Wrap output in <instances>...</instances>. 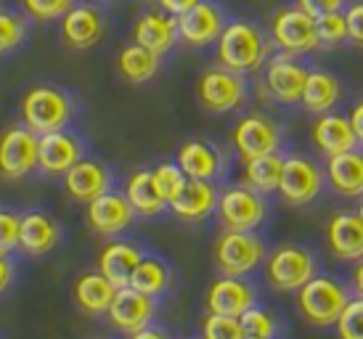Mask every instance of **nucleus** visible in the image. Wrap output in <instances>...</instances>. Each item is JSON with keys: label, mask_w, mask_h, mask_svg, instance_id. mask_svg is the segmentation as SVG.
<instances>
[{"label": "nucleus", "mask_w": 363, "mask_h": 339, "mask_svg": "<svg viewBox=\"0 0 363 339\" xmlns=\"http://www.w3.org/2000/svg\"><path fill=\"white\" fill-rule=\"evenodd\" d=\"M326 247L342 262L363 260V218L358 212H337L326 223Z\"/></svg>", "instance_id": "obj_21"}, {"label": "nucleus", "mask_w": 363, "mask_h": 339, "mask_svg": "<svg viewBox=\"0 0 363 339\" xmlns=\"http://www.w3.org/2000/svg\"><path fill=\"white\" fill-rule=\"evenodd\" d=\"M82 151L85 146L72 130L45 133L38 143V170H43L45 175H64L82 160Z\"/></svg>", "instance_id": "obj_18"}, {"label": "nucleus", "mask_w": 363, "mask_h": 339, "mask_svg": "<svg viewBox=\"0 0 363 339\" xmlns=\"http://www.w3.org/2000/svg\"><path fill=\"white\" fill-rule=\"evenodd\" d=\"M19 230H21V215L11 210H0V255H11L19 250Z\"/></svg>", "instance_id": "obj_41"}, {"label": "nucleus", "mask_w": 363, "mask_h": 339, "mask_svg": "<svg viewBox=\"0 0 363 339\" xmlns=\"http://www.w3.org/2000/svg\"><path fill=\"white\" fill-rule=\"evenodd\" d=\"M175 162L181 165L186 178H194V180H210V183H215L225 172V157H223V151L215 143L202 138L186 140L181 149H178V160Z\"/></svg>", "instance_id": "obj_22"}, {"label": "nucleus", "mask_w": 363, "mask_h": 339, "mask_svg": "<svg viewBox=\"0 0 363 339\" xmlns=\"http://www.w3.org/2000/svg\"><path fill=\"white\" fill-rule=\"evenodd\" d=\"M77 3L80 0H21V9L27 13V19L51 24V21L64 19L72 6H77Z\"/></svg>", "instance_id": "obj_35"}, {"label": "nucleus", "mask_w": 363, "mask_h": 339, "mask_svg": "<svg viewBox=\"0 0 363 339\" xmlns=\"http://www.w3.org/2000/svg\"><path fill=\"white\" fill-rule=\"evenodd\" d=\"M315 21H318V40H321V48H340L345 43H350L345 11H334V13L318 16Z\"/></svg>", "instance_id": "obj_36"}, {"label": "nucleus", "mask_w": 363, "mask_h": 339, "mask_svg": "<svg viewBox=\"0 0 363 339\" xmlns=\"http://www.w3.org/2000/svg\"><path fill=\"white\" fill-rule=\"evenodd\" d=\"M239 321H242V326H244V334H252V337H262V339H273L279 334L276 316H273L271 310L260 308V305L250 308Z\"/></svg>", "instance_id": "obj_38"}, {"label": "nucleus", "mask_w": 363, "mask_h": 339, "mask_svg": "<svg viewBox=\"0 0 363 339\" xmlns=\"http://www.w3.org/2000/svg\"><path fill=\"white\" fill-rule=\"evenodd\" d=\"M204 302L210 313L242 318L247 310L257 305V289L247 281V276H220L210 284Z\"/></svg>", "instance_id": "obj_16"}, {"label": "nucleus", "mask_w": 363, "mask_h": 339, "mask_svg": "<svg viewBox=\"0 0 363 339\" xmlns=\"http://www.w3.org/2000/svg\"><path fill=\"white\" fill-rule=\"evenodd\" d=\"M162 67V56L152 53L149 48H143L138 43H128L117 56V72L125 82L130 85H143L157 77V72Z\"/></svg>", "instance_id": "obj_31"}, {"label": "nucleus", "mask_w": 363, "mask_h": 339, "mask_svg": "<svg viewBox=\"0 0 363 339\" xmlns=\"http://www.w3.org/2000/svg\"><path fill=\"white\" fill-rule=\"evenodd\" d=\"M106 32V16L96 3H77L61 19V40L72 50H88L99 45Z\"/></svg>", "instance_id": "obj_14"}, {"label": "nucleus", "mask_w": 363, "mask_h": 339, "mask_svg": "<svg viewBox=\"0 0 363 339\" xmlns=\"http://www.w3.org/2000/svg\"><path fill=\"white\" fill-rule=\"evenodd\" d=\"M268 250L255 230H223L215 241V268L220 276H250L265 265Z\"/></svg>", "instance_id": "obj_6"}, {"label": "nucleus", "mask_w": 363, "mask_h": 339, "mask_svg": "<svg viewBox=\"0 0 363 339\" xmlns=\"http://www.w3.org/2000/svg\"><path fill=\"white\" fill-rule=\"evenodd\" d=\"M106 316H109L114 329L130 337L135 331L152 326L154 316H157V299L133 289V287H120Z\"/></svg>", "instance_id": "obj_15"}, {"label": "nucleus", "mask_w": 363, "mask_h": 339, "mask_svg": "<svg viewBox=\"0 0 363 339\" xmlns=\"http://www.w3.org/2000/svg\"><path fill=\"white\" fill-rule=\"evenodd\" d=\"M196 101L212 114L236 111L247 101V77L220 64L207 67L196 80Z\"/></svg>", "instance_id": "obj_7"}, {"label": "nucleus", "mask_w": 363, "mask_h": 339, "mask_svg": "<svg viewBox=\"0 0 363 339\" xmlns=\"http://www.w3.org/2000/svg\"><path fill=\"white\" fill-rule=\"evenodd\" d=\"M311 70L297 56L276 53L262 67V88L279 104H300Z\"/></svg>", "instance_id": "obj_11"}, {"label": "nucleus", "mask_w": 363, "mask_h": 339, "mask_svg": "<svg viewBox=\"0 0 363 339\" xmlns=\"http://www.w3.org/2000/svg\"><path fill=\"white\" fill-rule=\"evenodd\" d=\"M74 120V99L59 85H35L21 99V122L38 135L67 130Z\"/></svg>", "instance_id": "obj_2"}, {"label": "nucleus", "mask_w": 363, "mask_h": 339, "mask_svg": "<svg viewBox=\"0 0 363 339\" xmlns=\"http://www.w3.org/2000/svg\"><path fill=\"white\" fill-rule=\"evenodd\" d=\"M345 19H347V35L355 48H363V0H353L345 6Z\"/></svg>", "instance_id": "obj_42"}, {"label": "nucleus", "mask_w": 363, "mask_h": 339, "mask_svg": "<svg viewBox=\"0 0 363 339\" xmlns=\"http://www.w3.org/2000/svg\"><path fill=\"white\" fill-rule=\"evenodd\" d=\"M30 38V19L27 13L0 9V56L19 50Z\"/></svg>", "instance_id": "obj_34"}, {"label": "nucleus", "mask_w": 363, "mask_h": 339, "mask_svg": "<svg viewBox=\"0 0 363 339\" xmlns=\"http://www.w3.org/2000/svg\"><path fill=\"white\" fill-rule=\"evenodd\" d=\"M218 199H220V191L215 183L189 178L181 194L170 201V210L175 212V218L186 223H202L212 212H218Z\"/></svg>", "instance_id": "obj_23"}, {"label": "nucleus", "mask_w": 363, "mask_h": 339, "mask_svg": "<svg viewBox=\"0 0 363 339\" xmlns=\"http://www.w3.org/2000/svg\"><path fill=\"white\" fill-rule=\"evenodd\" d=\"M64 189L74 201L91 204L101 194L111 191V170L99 160H85L82 157L74 167H69L64 175Z\"/></svg>", "instance_id": "obj_20"}, {"label": "nucleus", "mask_w": 363, "mask_h": 339, "mask_svg": "<svg viewBox=\"0 0 363 339\" xmlns=\"http://www.w3.org/2000/svg\"><path fill=\"white\" fill-rule=\"evenodd\" d=\"M358 215L363 218V199H361V204H358Z\"/></svg>", "instance_id": "obj_50"}, {"label": "nucleus", "mask_w": 363, "mask_h": 339, "mask_svg": "<svg viewBox=\"0 0 363 339\" xmlns=\"http://www.w3.org/2000/svg\"><path fill=\"white\" fill-rule=\"evenodd\" d=\"M281 128L279 122H273L265 114H247L236 122L231 133L233 149L242 157V162L262 157V154H273L281 149Z\"/></svg>", "instance_id": "obj_13"}, {"label": "nucleus", "mask_w": 363, "mask_h": 339, "mask_svg": "<svg viewBox=\"0 0 363 339\" xmlns=\"http://www.w3.org/2000/svg\"><path fill=\"white\" fill-rule=\"evenodd\" d=\"M88 3H96V6H104V3H111V0H88Z\"/></svg>", "instance_id": "obj_49"}, {"label": "nucleus", "mask_w": 363, "mask_h": 339, "mask_svg": "<svg viewBox=\"0 0 363 339\" xmlns=\"http://www.w3.org/2000/svg\"><path fill=\"white\" fill-rule=\"evenodd\" d=\"M323 183H326V170H321L311 157L292 154L284 157L281 183H279V196L289 207H305L321 196Z\"/></svg>", "instance_id": "obj_9"}, {"label": "nucleus", "mask_w": 363, "mask_h": 339, "mask_svg": "<svg viewBox=\"0 0 363 339\" xmlns=\"http://www.w3.org/2000/svg\"><path fill=\"white\" fill-rule=\"evenodd\" d=\"M350 289H353L355 297L363 299V260H358V262H355L353 273H350Z\"/></svg>", "instance_id": "obj_47"}, {"label": "nucleus", "mask_w": 363, "mask_h": 339, "mask_svg": "<svg viewBox=\"0 0 363 339\" xmlns=\"http://www.w3.org/2000/svg\"><path fill=\"white\" fill-rule=\"evenodd\" d=\"M170 284H172L170 265L162 257H157V255H143L128 287H133V289H138V291H143V294H149V297L157 299L170 289Z\"/></svg>", "instance_id": "obj_32"}, {"label": "nucleus", "mask_w": 363, "mask_h": 339, "mask_svg": "<svg viewBox=\"0 0 363 339\" xmlns=\"http://www.w3.org/2000/svg\"><path fill=\"white\" fill-rule=\"evenodd\" d=\"M16 279V265L11 255H0V294H6L11 289V284Z\"/></svg>", "instance_id": "obj_44"}, {"label": "nucleus", "mask_w": 363, "mask_h": 339, "mask_svg": "<svg viewBox=\"0 0 363 339\" xmlns=\"http://www.w3.org/2000/svg\"><path fill=\"white\" fill-rule=\"evenodd\" d=\"M125 196H128L130 207L135 210V215H143V218H154V215H162L167 210V199L162 196L152 170L133 172L128 183H125Z\"/></svg>", "instance_id": "obj_29"}, {"label": "nucleus", "mask_w": 363, "mask_h": 339, "mask_svg": "<svg viewBox=\"0 0 363 339\" xmlns=\"http://www.w3.org/2000/svg\"><path fill=\"white\" fill-rule=\"evenodd\" d=\"M297 6L318 19V16H326V13H334V11H345L347 0H297Z\"/></svg>", "instance_id": "obj_43"}, {"label": "nucleus", "mask_w": 363, "mask_h": 339, "mask_svg": "<svg viewBox=\"0 0 363 339\" xmlns=\"http://www.w3.org/2000/svg\"><path fill=\"white\" fill-rule=\"evenodd\" d=\"M196 3H202V0H157V6H160L164 13H170V16H181V13H186L189 9H194Z\"/></svg>", "instance_id": "obj_45"}, {"label": "nucleus", "mask_w": 363, "mask_h": 339, "mask_svg": "<svg viewBox=\"0 0 363 339\" xmlns=\"http://www.w3.org/2000/svg\"><path fill=\"white\" fill-rule=\"evenodd\" d=\"M281 170L284 157L279 151L262 154V157L244 162V183L260 194H273L279 191V183H281Z\"/></svg>", "instance_id": "obj_33"}, {"label": "nucleus", "mask_w": 363, "mask_h": 339, "mask_svg": "<svg viewBox=\"0 0 363 339\" xmlns=\"http://www.w3.org/2000/svg\"><path fill=\"white\" fill-rule=\"evenodd\" d=\"M218 64L239 74H255L271 59V35L250 19H228L225 30L218 38Z\"/></svg>", "instance_id": "obj_1"}, {"label": "nucleus", "mask_w": 363, "mask_h": 339, "mask_svg": "<svg viewBox=\"0 0 363 339\" xmlns=\"http://www.w3.org/2000/svg\"><path fill=\"white\" fill-rule=\"evenodd\" d=\"M340 99H342L340 77L326 70H311L303 90V101H300L305 109L311 114H326L340 104Z\"/></svg>", "instance_id": "obj_30"}, {"label": "nucleus", "mask_w": 363, "mask_h": 339, "mask_svg": "<svg viewBox=\"0 0 363 339\" xmlns=\"http://www.w3.org/2000/svg\"><path fill=\"white\" fill-rule=\"evenodd\" d=\"M133 218H135V210L130 207L128 196L114 189L88 204V226L99 236H117L122 230H128L133 226Z\"/></svg>", "instance_id": "obj_19"}, {"label": "nucleus", "mask_w": 363, "mask_h": 339, "mask_svg": "<svg viewBox=\"0 0 363 339\" xmlns=\"http://www.w3.org/2000/svg\"><path fill=\"white\" fill-rule=\"evenodd\" d=\"M350 125H353V133H355L358 146L363 149V101H361V104H355L353 111H350Z\"/></svg>", "instance_id": "obj_46"}, {"label": "nucleus", "mask_w": 363, "mask_h": 339, "mask_svg": "<svg viewBox=\"0 0 363 339\" xmlns=\"http://www.w3.org/2000/svg\"><path fill=\"white\" fill-rule=\"evenodd\" d=\"M326 183L345 199H363V149H350L326 160Z\"/></svg>", "instance_id": "obj_26"}, {"label": "nucleus", "mask_w": 363, "mask_h": 339, "mask_svg": "<svg viewBox=\"0 0 363 339\" xmlns=\"http://www.w3.org/2000/svg\"><path fill=\"white\" fill-rule=\"evenodd\" d=\"M268 218L265 194L242 186H228L218 199V220L223 230H257Z\"/></svg>", "instance_id": "obj_8"}, {"label": "nucleus", "mask_w": 363, "mask_h": 339, "mask_svg": "<svg viewBox=\"0 0 363 339\" xmlns=\"http://www.w3.org/2000/svg\"><path fill=\"white\" fill-rule=\"evenodd\" d=\"M117 294V287L111 284L101 270H88L72 287V297L85 316H106L111 299Z\"/></svg>", "instance_id": "obj_27"}, {"label": "nucleus", "mask_w": 363, "mask_h": 339, "mask_svg": "<svg viewBox=\"0 0 363 339\" xmlns=\"http://www.w3.org/2000/svg\"><path fill=\"white\" fill-rule=\"evenodd\" d=\"M311 140L326 160L358 146L353 125H350V117L334 114V111L318 114V120L313 122V128H311Z\"/></svg>", "instance_id": "obj_24"}, {"label": "nucleus", "mask_w": 363, "mask_h": 339, "mask_svg": "<svg viewBox=\"0 0 363 339\" xmlns=\"http://www.w3.org/2000/svg\"><path fill=\"white\" fill-rule=\"evenodd\" d=\"M61 241V226L51 215L32 210L21 215V230H19V250L30 257H43L59 247Z\"/></svg>", "instance_id": "obj_25"}, {"label": "nucleus", "mask_w": 363, "mask_h": 339, "mask_svg": "<svg viewBox=\"0 0 363 339\" xmlns=\"http://www.w3.org/2000/svg\"><path fill=\"white\" fill-rule=\"evenodd\" d=\"M38 143L40 135L24 122L0 133V178L21 180L38 170Z\"/></svg>", "instance_id": "obj_10"}, {"label": "nucleus", "mask_w": 363, "mask_h": 339, "mask_svg": "<svg viewBox=\"0 0 363 339\" xmlns=\"http://www.w3.org/2000/svg\"><path fill=\"white\" fill-rule=\"evenodd\" d=\"M154 172V180H157V186H160L162 196L167 199V207H170V201L181 194V189L186 186V172L181 170L178 162H162L157 167L152 170Z\"/></svg>", "instance_id": "obj_37"}, {"label": "nucleus", "mask_w": 363, "mask_h": 339, "mask_svg": "<svg viewBox=\"0 0 363 339\" xmlns=\"http://www.w3.org/2000/svg\"><path fill=\"white\" fill-rule=\"evenodd\" d=\"M313 276H318V260L303 244H281L265 257V281L273 291L297 294Z\"/></svg>", "instance_id": "obj_3"}, {"label": "nucleus", "mask_w": 363, "mask_h": 339, "mask_svg": "<svg viewBox=\"0 0 363 339\" xmlns=\"http://www.w3.org/2000/svg\"><path fill=\"white\" fill-rule=\"evenodd\" d=\"M130 339H170V337H167L162 329H157V326H146V329L130 334Z\"/></svg>", "instance_id": "obj_48"}, {"label": "nucleus", "mask_w": 363, "mask_h": 339, "mask_svg": "<svg viewBox=\"0 0 363 339\" xmlns=\"http://www.w3.org/2000/svg\"><path fill=\"white\" fill-rule=\"evenodd\" d=\"M271 43L279 53L286 56H308L313 50L321 48L318 40V21L311 16L308 11H303L297 3L294 6H284L273 13L271 19Z\"/></svg>", "instance_id": "obj_5"}, {"label": "nucleus", "mask_w": 363, "mask_h": 339, "mask_svg": "<svg viewBox=\"0 0 363 339\" xmlns=\"http://www.w3.org/2000/svg\"><path fill=\"white\" fill-rule=\"evenodd\" d=\"M133 43H138L143 48H149L157 56H167L175 43L181 40L178 35V16H170L162 9L143 11L138 19L133 21Z\"/></svg>", "instance_id": "obj_17"}, {"label": "nucleus", "mask_w": 363, "mask_h": 339, "mask_svg": "<svg viewBox=\"0 0 363 339\" xmlns=\"http://www.w3.org/2000/svg\"><path fill=\"white\" fill-rule=\"evenodd\" d=\"M350 302V291L332 276H313L303 289L297 291V310L311 326L326 329L337 326L342 310Z\"/></svg>", "instance_id": "obj_4"}, {"label": "nucleus", "mask_w": 363, "mask_h": 339, "mask_svg": "<svg viewBox=\"0 0 363 339\" xmlns=\"http://www.w3.org/2000/svg\"><path fill=\"white\" fill-rule=\"evenodd\" d=\"M244 326L233 316H218L210 313L202 323V339H244Z\"/></svg>", "instance_id": "obj_39"}, {"label": "nucleus", "mask_w": 363, "mask_h": 339, "mask_svg": "<svg viewBox=\"0 0 363 339\" xmlns=\"http://www.w3.org/2000/svg\"><path fill=\"white\" fill-rule=\"evenodd\" d=\"M141 257L143 252L130 241H109L101 250V255H99V270L120 289V287L130 284Z\"/></svg>", "instance_id": "obj_28"}, {"label": "nucleus", "mask_w": 363, "mask_h": 339, "mask_svg": "<svg viewBox=\"0 0 363 339\" xmlns=\"http://www.w3.org/2000/svg\"><path fill=\"white\" fill-rule=\"evenodd\" d=\"M225 24H228V13L220 3L202 0L178 16V35H181V43L191 48H207L212 43H218Z\"/></svg>", "instance_id": "obj_12"}, {"label": "nucleus", "mask_w": 363, "mask_h": 339, "mask_svg": "<svg viewBox=\"0 0 363 339\" xmlns=\"http://www.w3.org/2000/svg\"><path fill=\"white\" fill-rule=\"evenodd\" d=\"M244 339H262V337H252V334H247V337H244Z\"/></svg>", "instance_id": "obj_51"}, {"label": "nucleus", "mask_w": 363, "mask_h": 339, "mask_svg": "<svg viewBox=\"0 0 363 339\" xmlns=\"http://www.w3.org/2000/svg\"><path fill=\"white\" fill-rule=\"evenodd\" d=\"M337 337L340 339H363V299L355 297L347 302L342 316L337 321Z\"/></svg>", "instance_id": "obj_40"}]
</instances>
